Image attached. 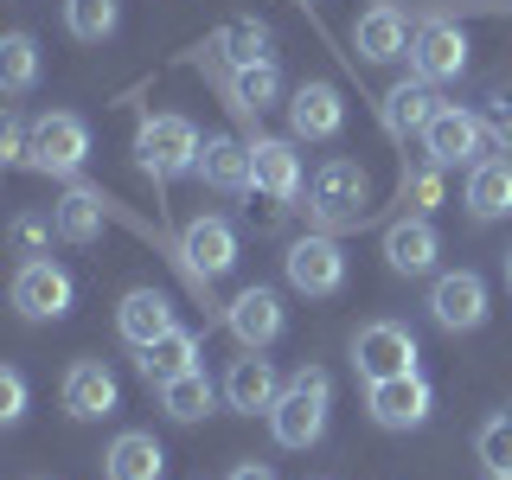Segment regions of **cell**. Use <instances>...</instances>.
<instances>
[{
	"label": "cell",
	"instance_id": "obj_19",
	"mask_svg": "<svg viewBox=\"0 0 512 480\" xmlns=\"http://www.w3.org/2000/svg\"><path fill=\"white\" fill-rule=\"evenodd\" d=\"M116 333L128 346H154L160 333H173V301L160 295V288H128L122 295V308H116Z\"/></svg>",
	"mask_w": 512,
	"mask_h": 480
},
{
	"label": "cell",
	"instance_id": "obj_4",
	"mask_svg": "<svg viewBox=\"0 0 512 480\" xmlns=\"http://www.w3.org/2000/svg\"><path fill=\"white\" fill-rule=\"evenodd\" d=\"M352 365H359L365 384L404 378V372H416V333L404 320H372V327L352 333Z\"/></svg>",
	"mask_w": 512,
	"mask_h": 480
},
{
	"label": "cell",
	"instance_id": "obj_10",
	"mask_svg": "<svg viewBox=\"0 0 512 480\" xmlns=\"http://www.w3.org/2000/svg\"><path fill=\"white\" fill-rule=\"evenodd\" d=\"M468 71V32L448 26V20H429L416 26L410 39V77H423V84H448V77Z\"/></svg>",
	"mask_w": 512,
	"mask_h": 480
},
{
	"label": "cell",
	"instance_id": "obj_24",
	"mask_svg": "<svg viewBox=\"0 0 512 480\" xmlns=\"http://www.w3.org/2000/svg\"><path fill=\"white\" fill-rule=\"evenodd\" d=\"M52 218H58V237H64V244H96V237H103V218H109V199L96 186H71L52 205Z\"/></svg>",
	"mask_w": 512,
	"mask_h": 480
},
{
	"label": "cell",
	"instance_id": "obj_3",
	"mask_svg": "<svg viewBox=\"0 0 512 480\" xmlns=\"http://www.w3.org/2000/svg\"><path fill=\"white\" fill-rule=\"evenodd\" d=\"M308 212H314V224H327V231H340V224H359L365 212H372V180H365L359 160H327V167L314 173Z\"/></svg>",
	"mask_w": 512,
	"mask_h": 480
},
{
	"label": "cell",
	"instance_id": "obj_37",
	"mask_svg": "<svg viewBox=\"0 0 512 480\" xmlns=\"http://www.w3.org/2000/svg\"><path fill=\"white\" fill-rule=\"evenodd\" d=\"M0 160H13V167L32 160V128L13 116V109H7V122H0Z\"/></svg>",
	"mask_w": 512,
	"mask_h": 480
},
{
	"label": "cell",
	"instance_id": "obj_2",
	"mask_svg": "<svg viewBox=\"0 0 512 480\" xmlns=\"http://www.w3.org/2000/svg\"><path fill=\"white\" fill-rule=\"evenodd\" d=\"M199 128H192L186 116H148L135 128V160L148 180H180V173H199Z\"/></svg>",
	"mask_w": 512,
	"mask_h": 480
},
{
	"label": "cell",
	"instance_id": "obj_16",
	"mask_svg": "<svg viewBox=\"0 0 512 480\" xmlns=\"http://www.w3.org/2000/svg\"><path fill=\"white\" fill-rule=\"evenodd\" d=\"M442 256V237L429 218H397L391 231H384V263L397 269V276H429Z\"/></svg>",
	"mask_w": 512,
	"mask_h": 480
},
{
	"label": "cell",
	"instance_id": "obj_5",
	"mask_svg": "<svg viewBox=\"0 0 512 480\" xmlns=\"http://www.w3.org/2000/svg\"><path fill=\"white\" fill-rule=\"evenodd\" d=\"M487 116H474V109H461V103H442L436 109V122L423 128V148L436 167H474V160H487L480 148H487Z\"/></svg>",
	"mask_w": 512,
	"mask_h": 480
},
{
	"label": "cell",
	"instance_id": "obj_35",
	"mask_svg": "<svg viewBox=\"0 0 512 480\" xmlns=\"http://www.w3.org/2000/svg\"><path fill=\"white\" fill-rule=\"evenodd\" d=\"M244 218H250V231L256 237H269V231H282V218H288V199H282V192H263V186H250L244 192Z\"/></svg>",
	"mask_w": 512,
	"mask_h": 480
},
{
	"label": "cell",
	"instance_id": "obj_33",
	"mask_svg": "<svg viewBox=\"0 0 512 480\" xmlns=\"http://www.w3.org/2000/svg\"><path fill=\"white\" fill-rule=\"evenodd\" d=\"M52 237H58V218L20 212V218H13V231H7V244H13V256H26V263H39V256L52 250Z\"/></svg>",
	"mask_w": 512,
	"mask_h": 480
},
{
	"label": "cell",
	"instance_id": "obj_29",
	"mask_svg": "<svg viewBox=\"0 0 512 480\" xmlns=\"http://www.w3.org/2000/svg\"><path fill=\"white\" fill-rule=\"evenodd\" d=\"M32 84H39V45H32V32H7L0 39V90L26 96Z\"/></svg>",
	"mask_w": 512,
	"mask_h": 480
},
{
	"label": "cell",
	"instance_id": "obj_8",
	"mask_svg": "<svg viewBox=\"0 0 512 480\" xmlns=\"http://www.w3.org/2000/svg\"><path fill=\"white\" fill-rule=\"evenodd\" d=\"M77 301V282L64 276L52 256H39V263H20V276H13V308L26 320H64Z\"/></svg>",
	"mask_w": 512,
	"mask_h": 480
},
{
	"label": "cell",
	"instance_id": "obj_27",
	"mask_svg": "<svg viewBox=\"0 0 512 480\" xmlns=\"http://www.w3.org/2000/svg\"><path fill=\"white\" fill-rule=\"evenodd\" d=\"M276 96H282V71H276V58L231 71V109H244V116H263V109H276Z\"/></svg>",
	"mask_w": 512,
	"mask_h": 480
},
{
	"label": "cell",
	"instance_id": "obj_21",
	"mask_svg": "<svg viewBox=\"0 0 512 480\" xmlns=\"http://www.w3.org/2000/svg\"><path fill=\"white\" fill-rule=\"evenodd\" d=\"M199 180L218 186V192H250L256 186V160H250L244 141L212 135V141H205V154H199Z\"/></svg>",
	"mask_w": 512,
	"mask_h": 480
},
{
	"label": "cell",
	"instance_id": "obj_23",
	"mask_svg": "<svg viewBox=\"0 0 512 480\" xmlns=\"http://www.w3.org/2000/svg\"><path fill=\"white\" fill-rule=\"evenodd\" d=\"M468 212L480 224H493V218H506L512 212V160H474L468 167Z\"/></svg>",
	"mask_w": 512,
	"mask_h": 480
},
{
	"label": "cell",
	"instance_id": "obj_30",
	"mask_svg": "<svg viewBox=\"0 0 512 480\" xmlns=\"http://www.w3.org/2000/svg\"><path fill=\"white\" fill-rule=\"evenodd\" d=\"M212 52L231 64V71H244V64H263V58H269V26H263V20H231V26L212 39Z\"/></svg>",
	"mask_w": 512,
	"mask_h": 480
},
{
	"label": "cell",
	"instance_id": "obj_38",
	"mask_svg": "<svg viewBox=\"0 0 512 480\" xmlns=\"http://www.w3.org/2000/svg\"><path fill=\"white\" fill-rule=\"evenodd\" d=\"M20 416H26V378L7 365L0 372V423H20Z\"/></svg>",
	"mask_w": 512,
	"mask_h": 480
},
{
	"label": "cell",
	"instance_id": "obj_34",
	"mask_svg": "<svg viewBox=\"0 0 512 480\" xmlns=\"http://www.w3.org/2000/svg\"><path fill=\"white\" fill-rule=\"evenodd\" d=\"M404 205H410V218H429V205H442V167L436 160L404 173Z\"/></svg>",
	"mask_w": 512,
	"mask_h": 480
},
{
	"label": "cell",
	"instance_id": "obj_39",
	"mask_svg": "<svg viewBox=\"0 0 512 480\" xmlns=\"http://www.w3.org/2000/svg\"><path fill=\"white\" fill-rule=\"evenodd\" d=\"M224 480H276V474H269V468H263V461H237V468H231V474H224Z\"/></svg>",
	"mask_w": 512,
	"mask_h": 480
},
{
	"label": "cell",
	"instance_id": "obj_1",
	"mask_svg": "<svg viewBox=\"0 0 512 480\" xmlns=\"http://www.w3.org/2000/svg\"><path fill=\"white\" fill-rule=\"evenodd\" d=\"M327 410H333V378L320 372V365H301V372L282 384L276 410H269V429H276L282 448H314L327 436Z\"/></svg>",
	"mask_w": 512,
	"mask_h": 480
},
{
	"label": "cell",
	"instance_id": "obj_40",
	"mask_svg": "<svg viewBox=\"0 0 512 480\" xmlns=\"http://www.w3.org/2000/svg\"><path fill=\"white\" fill-rule=\"evenodd\" d=\"M506 282H512V256H506Z\"/></svg>",
	"mask_w": 512,
	"mask_h": 480
},
{
	"label": "cell",
	"instance_id": "obj_13",
	"mask_svg": "<svg viewBox=\"0 0 512 480\" xmlns=\"http://www.w3.org/2000/svg\"><path fill=\"white\" fill-rule=\"evenodd\" d=\"M288 128H295V141H333L346 128V103L333 84H301L295 96H288Z\"/></svg>",
	"mask_w": 512,
	"mask_h": 480
},
{
	"label": "cell",
	"instance_id": "obj_25",
	"mask_svg": "<svg viewBox=\"0 0 512 480\" xmlns=\"http://www.w3.org/2000/svg\"><path fill=\"white\" fill-rule=\"evenodd\" d=\"M141 378L148 384H167V378H186V372H199V333H186V327H173V333H160L154 346H141Z\"/></svg>",
	"mask_w": 512,
	"mask_h": 480
},
{
	"label": "cell",
	"instance_id": "obj_7",
	"mask_svg": "<svg viewBox=\"0 0 512 480\" xmlns=\"http://www.w3.org/2000/svg\"><path fill=\"white\" fill-rule=\"evenodd\" d=\"M84 160H90V128H84V116H64V109H58V116H39V128H32V160H26V167L71 180Z\"/></svg>",
	"mask_w": 512,
	"mask_h": 480
},
{
	"label": "cell",
	"instance_id": "obj_11",
	"mask_svg": "<svg viewBox=\"0 0 512 480\" xmlns=\"http://www.w3.org/2000/svg\"><path fill=\"white\" fill-rule=\"evenodd\" d=\"M429 314H436L442 333H474L480 320H487V282H480L474 269H448V276H436V288H429Z\"/></svg>",
	"mask_w": 512,
	"mask_h": 480
},
{
	"label": "cell",
	"instance_id": "obj_15",
	"mask_svg": "<svg viewBox=\"0 0 512 480\" xmlns=\"http://www.w3.org/2000/svg\"><path fill=\"white\" fill-rule=\"evenodd\" d=\"M410 20L397 7H372V13H359V26H352V52H359L365 64H397V58H410Z\"/></svg>",
	"mask_w": 512,
	"mask_h": 480
},
{
	"label": "cell",
	"instance_id": "obj_36",
	"mask_svg": "<svg viewBox=\"0 0 512 480\" xmlns=\"http://www.w3.org/2000/svg\"><path fill=\"white\" fill-rule=\"evenodd\" d=\"M487 128H493L500 148H512V84H506V77L487 90Z\"/></svg>",
	"mask_w": 512,
	"mask_h": 480
},
{
	"label": "cell",
	"instance_id": "obj_14",
	"mask_svg": "<svg viewBox=\"0 0 512 480\" xmlns=\"http://www.w3.org/2000/svg\"><path fill=\"white\" fill-rule=\"evenodd\" d=\"M276 397H282V378H276V365L263 359V352H244V359H231V372H224V404L231 410H244V416H256V410H276Z\"/></svg>",
	"mask_w": 512,
	"mask_h": 480
},
{
	"label": "cell",
	"instance_id": "obj_17",
	"mask_svg": "<svg viewBox=\"0 0 512 480\" xmlns=\"http://www.w3.org/2000/svg\"><path fill=\"white\" fill-rule=\"evenodd\" d=\"M180 256H186L192 276H224L237 263V231L224 218H192L180 237Z\"/></svg>",
	"mask_w": 512,
	"mask_h": 480
},
{
	"label": "cell",
	"instance_id": "obj_6",
	"mask_svg": "<svg viewBox=\"0 0 512 480\" xmlns=\"http://www.w3.org/2000/svg\"><path fill=\"white\" fill-rule=\"evenodd\" d=\"M282 276L288 288H301V295H340L346 288V250L333 244V237H295L282 256Z\"/></svg>",
	"mask_w": 512,
	"mask_h": 480
},
{
	"label": "cell",
	"instance_id": "obj_32",
	"mask_svg": "<svg viewBox=\"0 0 512 480\" xmlns=\"http://www.w3.org/2000/svg\"><path fill=\"white\" fill-rule=\"evenodd\" d=\"M474 455H480V468H487L493 480H512V416H493V423L480 429Z\"/></svg>",
	"mask_w": 512,
	"mask_h": 480
},
{
	"label": "cell",
	"instance_id": "obj_31",
	"mask_svg": "<svg viewBox=\"0 0 512 480\" xmlns=\"http://www.w3.org/2000/svg\"><path fill=\"white\" fill-rule=\"evenodd\" d=\"M116 20H122L116 0H64V26H71V39H84V45L109 39V32H116Z\"/></svg>",
	"mask_w": 512,
	"mask_h": 480
},
{
	"label": "cell",
	"instance_id": "obj_12",
	"mask_svg": "<svg viewBox=\"0 0 512 480\" xmlns=\"http://www.w3.org/2000/svg\"><path fill=\"white\" fill-rule=\"evenodd\" d=\"M64 410L77 416V423H96V416H116V372H109L103 359H77L71 372H64Z\"/></svg>",
	"mask_w": 512,
	"mask_h": 480
},
{
	"label": "cell",
	"instance_id": "obj_22",
	"mask_svg": "<svg viewBox=\"0 0 512 480\" xmlns=\"http://www.w3.org/2000/svg\"><path fill=\"white\" fill-rule=\"evenodd\" d=\"M436 84H423V77H404L391 96H384V128H391L397 141H410V135H423L429 122H436Z\"/></svg>",
	"mask_w": 512,
	"mask_h": 480
},
{
	"label": "cell",
	"instance_id": "obj_26",
	"mask_svg": "<svg viewBox=\"0 0 512 480\" xmlns=\"http://www.w3.org/2000/svg\"><path fill=\"white\" fill-rule=\"evenodd\" d=\"M250 160H256V186H263V192H282V199H295V192H301V154H295V141H250Z\"/></svg>",
	"mask_w": 512,
	"mask_h": 480
},
{
	"label": "cell",
	"instance_id": "obj_18",
	"mask_svg": "<svg viewBox=\"0 0 512 480\" xmlns=\"http://www.w3.org/2000/svg\"><path fill=\"white\" fill-rule=\"evenodd\" d=\"M224 320H231V333L244 340V352H263L282 333V295L276 288H244V295L224 308Z\"/></svg>",
	"mask_w": 512,
	"mask_h": 480
},
{
	"label": "cell",
	"instance_id": "obj_20",
	"mask_svg": "<svg viewBox=\"0 0 512 480\" xmlns=\"http://www.w3.org/2000/svg\"><path fill=\"white\" fill-rule=\"evenodd\" d=\"M167 474V448H160L148 429H122L103 455V480H160Z\"/></svg>",
	"mask_w": 512,
	"mask_h": 480
},
{
	"label": "cell",
	"instance_id": "obj_28",
	"mask_svg": "<svg viewBox=\"0 0 512 480\" xmlns=\"http://www.w3.org/2000/svg\"><path fill=\"white\" fill-rule=\"evenodd\" d=\"M212 404H218V391H212L205 372H186V378L160 384V410H167L173 423H199V416H212Z\"/></svg>",
	"mask_w": 512,
	"mask_h": 480
},
{
	"label": "cell",
	"instance_id": "obj_9",
	"mask_svg": "<svg viewBox=\"0 0 512 480\" xmlns=\"http://www.w3.org/2000/svg\"><path fill=\"white\" fill-rule=\"evenodd\" d=\"M429 404H436V397H429L423 372L365 384V410H372V423H378V429H423V423H429Z\"/></svg>",
	"mask_w": 512,
	"mask_h": 480
}]
</instances>
